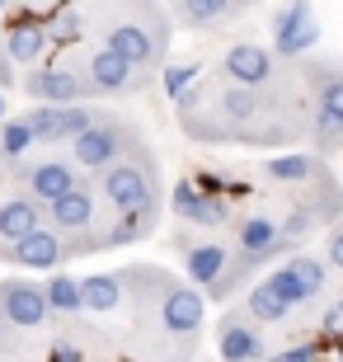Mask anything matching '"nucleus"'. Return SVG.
I'll return each mask as SVG.
<instances>
[{"label":"nucleus","mask_w":343,"mask_h":362,"mask_svg":"<svg viewBox=\"0 0 343 362\" xmlns=\"http://www.w3.org/2000/svg\"><path fill=\"white\" fill-rule=\"evenodd\" d=\"M202 94L216 113H211V122H202L198 141H245V146H282V141H291V136L301 132V122L291 127V122H282V113H287V104L282 99H273V85H240L226 76V85H216V90H193Z\"/></svg>","instance_id":"nucleus-1"},{"label":"nucleus","mask_w":343,"mask_h":362,"mask_svg":"<svg viewBox=\"0 0 343 362\" xmlns=\"http://www.w3.org/2000/svg\"><path fill=\"white\" fill-rule=\"evenodd\" d=\"M85 28H94V38L122 52L146 76L165 62V47H170V19L160 14L156 0H90Z\"/></svg>","instance_id":"nucleus-2"},{"label":"nucleus","mask_w":343,"mask_h":362,"mask_svg":"<svg viewBox=\"0 0 343 362\" xmlns=\"http://www.w3.org/2000/svg\"><path fill=\"white\" fill-rule=\"evenodd\" d=\"M99 198L113 212H160V165L146 141H132L113 165L99 170Z\"/></svg>","instance_id":"nucleus-3"},{"label":"nucleus","mask_w":343,"mask_h":362,"mask_svg":"<svg viewBox=\"0 0 343 362\" xmlns=\"http://www.w3.org/2000/svg\"><path fill=\"white\" fill-rule=\"evenodd\" d=\"M141 325H156L165 339H193L202 329V292L170 278L151 301H141Z\"/></svg>","instance_id":"nucleus-4"},{"label":"nucleus","mask_w":343,"mask_h":362,"mask_svg":"<svg viewBox=\"0 0 343 362\" xmlns=\"http://www.w3.org/2000/svg\"><path fill=\"white\" fill-rule=\"evenodd\" d=\"M132 141H141V132H136L122 113H99L85 132L71 136V160H76L80 170H94V175H99V170L113 165Z\"/></svg>","instance_id":"nucleus-5"},{"label":"nucleus","mask_w":343,"mask_h":362,"mask_svg":"<svg viewBox=\"0 0 343 362\" xmlns=\"http://www.w3.org/2000/svg\"><path fill=\"white\" fill-rule=\"evenodd\" d=\"M47 315H52L47 287H38V282H28V278H5L0 282V339L33 334V329L47 325ZM0 353H5V344H0Z\"/></svg>","instance_id":"nucleus-6"},{"label":"nucleus","mask_w":343,"mask_h":362,"mask_svg":"<svg viewBox=\"0 0 343 362\" xmlns=\"http://www.w3.org/2000/svg\"><path fill=\"white\" fill-rule=\"evenodd\" d=\"M80 76L90 81L94 94H136L146 85V71L132 66L122 52H113L108 42H99L90 57H85V66H80Z\"/></svg>","instance_id":"nucleus-7"},{"label":"nucleus","mask_w":343,"mask_h":362,"mask_svg":"<svg viewBox=\"0 0 343 362\" xmlns=\"http://www.w3.org/2000/svg\"><path fill=\"white\" fill-rule=\"evenodd\" d=\"M33 136H38V146H57V141H71L76 132H85L94 118H99V108H90L85 99L80 104H38L33 113H24Z\"/></svg>","instance_id":"nucleus-8"},{"label":"nucleus","mask_w":343,"mask_h":362,"mask_svg":"<svg viewBox=\"0 0 343 362\" xmlns=\"http://www.w3.org/2000/svg\"><path fill=\"white\" fill-rule=\"evenodd\" d=\"M99 188V184H94ZM94 188L90 184H76V188H66L62 198H52L47 202V216H52V226L66 235V245H71V255H85V230H94Z\"/></svg>","instance_id":"nucleus-9"},{"label":"nucleus","mask_w":343,"mask_h":362,"mask_svg":"<svg viewBox=\"0 0 343 362\" xmlns=\"http://www.w3.org/2000/svg\"><path fill=\"white\" fill-rule=\"evenodd\" d=\"M24 94L33 104H80V99H90V81L71 66H28L24 76Z\"/></svg>","instance_id":"nucleus-10"},{"label":"nucleus","mask_w":343,"mask_h":362,"mask_svg":"<svg viewBox=\"0 0 343 362\" xmlns=\"http://www.w3.org/2000/svg\"><path fill=\"white\" fill-rule=\"evenodd\" d=\"M216 353L226 362H259L268 353L264 349V320H254L250 306L221 315V325H216Z\"/></svg>","instance_id":"nucleus-11"},{"label":"nucleus","mask_w":343,"mask_h":362,"mask_svg":"<svg viewBox=\"0 0 343 362\" xmlns=\"http://www.w3.org/2000/svg\"><path fill=\"white\" fill-rule=\"evenodd\" d=\"M277 47H259V42H236L231 52L221 57V76L240 85H277L282 66H277Z\"/></svg>","instance_id":"nucleus-12"},{"label":"nucleus","mask_w":343,"mask_h":362,"mask_svg":"<svg viewBox=\"0 0 343 362\" xmlns=\"http://www.w3.org/2000/svg\"><path fill=\"white\" fill-rule=\"evenodd\" d=\"M5 259L19 264V269H33V273H52L57 264H66V235L52 226H38V230H28L24 240H14L5 250Z\"/></svg>","instance_id":"nucleus-13"},{"label":"nucleus","mask_w":343,"mask_h":362,"mask_svg":"<svg viewBox=\"0 0 343 362\" xmlns=\"http://www.w3.org/2000/svg\"><path fill=\"white\" fill-rule=\"evenodd\" d=\"M174 212L184 226H226L231 221V207H226L221 188H202V184H179L170 193Z\"/></svg>","instance_id":"nucleus-14"},{"label":"nucleus","mask_w":343,"mask_h":362,"mask_svg":"<svg viewBox=\"0 0 343 362\" xmlns=\"http://www.w3.org/2000/svg\"><path fill=\"white\" fill-rule=\"evenodd\" d=\"M273 47L282 57H301L306 47H315V38H320V24H315V5L310 0H291L287 10L273 19Z\"/></svg>","instance_id":"nucleus-15"},{"label":"nucleus","mask_w":343,"mask_h":362,"mask_svg":"<svg viewBox=\"0 0 343 362\" xmlns=\"http://www.w3.org/2000/svg\"><path fill=\"white\" fill-rule=\"evenodd\" d=\"M14 179H19V188H28L38 202H52L62 198L66 188H76V170H71V160H57V156H47V160H28V165H14Z\"/></svg>","instance_id":"nucleus-16"},{"label":"nucleus","mask_w":343,"mask_h":362,"mask_svg":"<svg viewBox=\"0 0 343 362\" xmlns=\"http://www.w3.org/2000/svg\"><path fill=\"white\" fill-rule=\"evenodd\" d=\"M179 250H184V273L198 287H216V282L226 278V269H231V250H226L221 240H184L179 235Z\"/></svg>","instance_id":"nucleus-17"},{"label":"nucleus","mask_w":343,"mask_h":362,"mask_svg":"<svg viewBox=\"0 0 343 362\" xmlns=\"http://www.w3.org/2000/svg\"><path fill=\"white\" fill-rule=\"evenodd\" d=\"M268 282L287 296L291 306H301V301H310V296L325 292V269H320L315 259H287V264H282Z\"/></svg>","instance_id":"nucleus-18"},{"label":"nucleus","mask_w":343,"mask_h":362,"mask_svg":"<svg viewBox=\"0 0 343 362\" xmlns=\"http://www.w3.org/2000/svg\"><path fill=\"white\" fill-rule=\"evenodd\" d=\"M42 226V202L33 193H19V198H5L0 202V255L10 250L14 240H24L28 230Z\"/></svg>","instance_id":"nucleus-19"},{"label":"nucleus","mask_w":343,"mask_h":362,"mask_svg":"<svg viewBox=\"0 0 343 362\" xmlns=\"http://www.w3.org/2000/svg\"><path fill=\"white\" fill-rule=\"evenodd\" d=\"M5 47H10V57L19 66H38L42 57H47V47H52V33H47L42 19H19V24L5 33Z\"/></svg>","instance_id":"nucleus-20"},{"label":"nucleus","mask_w":343,"mask_h":362,"mask_svg":"<svg viewBox=\"0 0 343 362\" xmlns=\"http://www.w3.org/2000/svg\"><path fill=\"white\" fill-rule=\"evenodd\" d=\"M80 296H85V310L94 315H108V310H118L127 301V282H122V269L118 273H90V278H80Z\"/></svg>","instance_id":"nucleus-21"},{"label":"nucleus","mask_w":343,"mask_h":362,"mask_svg":"<svg viewBox=\"0 0 343 362\" xmlns=\"http://www.w3.org/2000/svg\"><path fill=\"white\" fill-rule=\"evenodd\" d=\"M264 175L301 188V184H310V179L325 175V160H320V156H310V151H296V156H277V160H268V165H264Z\"/></svg>","instance_id":"nucleus-22"},{"label":"nucleus","mask_w":343,"mask_h":362,"mask_svg":"<svg viewBox=\"0 0 343 362\" xmlns=\"http://www.w3.org/2000/svg\"><path fill=\"white\" fill-rule=\"evenodd\" d=\"M47 287V306L57 310V315H76V310H85V296H80V278H71V273H57L42 282Z\"/></svg>","instance_id":"nucleus-23"},{"label":"nucleus","mask_w":343,"mask_h":362,"mask_svg":"<svg viewBox=\"0 0 343 362\" xmlns=\"http://www.w3.org/2000/svg\"><path fill=\"white\" fill-rule=\"evenodd\" d=\"M33 146H38V136H33L28 118H5V122H0V156H5V160L19 165Z\"/></svg>","instance_id":"nucleus-24"},{"label":"nucleus","mask_w":343,"mask_h":362,"mask_svg":"<svg viewBox=\"0 0 343 362\" xmlns=\"http://www.w3.org/2000/svg\"><path fill=\"white\" fill-rule=\"evenodd\" d=\"M245 306H250V315L254 320H282V315H287L291 310V301L282 292H277L273 282H259V287H250V296H245Z\"/></svg>","instance_id":"nucleus-25"},{"label":"nucleus","mask_w":343,"mask_h":362,"mask_svg":"<svg viewBox=\"0 0 343 362\" xmlns=\"http://www.w3.org/2000/svg\"><path fill=\"white\" fill-rule=\"evenodd\" d=\"M179 14L193 28H211V24H221V19L236 14V0H179Z\"/></svg>","instance_id":"nucleus-26"},{"label":"nucleus","mask_w":343,"mask_h":362,"mask_svg":"<svg viewBox=\"0 0 343 362\" xmlns=\"http://www.w3.org/2000/svg\"><path fill=\"white\" fill-rule=\"evenodd\" d=\"M310 127H315V146H320V156L343 146V113H339V108L315 104V113H310Z\"/></svg>","instance_id":"nucleus-27"},{"label":"nucleus","mask_w":343,"mask_h":362,"mask_svg":"<svg viewBox=\"0 0 343 362\" xmlns=\"http://www.w3.org/2000/svg\"><path fill=\"white\" fill-rule=\"evenodd\" d=\"M80 28H85V14H76V10H62L47 19V33H52V42H76L80 38Z\"/></svg>","instance_id":"nucleus-28"},{"label":"nucleus","mask_w":343,"mask_h":362,"mask_svg":"<svg viewBox=\"0 0 343 362\" xmlns=\"http://www.w3.org/2000/svg\"><path fill=\"white\" fill-rule=\"evenodd\" d=\"M193 76H198V66H170V71H165V90H170L174 99H179V94H188Z\"/></svg>","instance_id":"nucleus-29"},{"label":"nucleus","mask_w":343,"mask_h":362,"mask_svg":"<svg viewBox=\"0 0 343 362\" xmlns=\"http://www.w3.org/2000/svg\"><path fill=\"white\" fill-rule=\"evenodd\" d=\"M325 334H334V339H343V301H334L330 310H325Z\"/></svg>","instance_id":"nucleus-30"},{"label":"nucleus","mask_w":343,"mask_h":362,"mask_svg":"<svg viewBox=\"0 0 343 362\" xmlns=\"http://www.w3.org/2000/svg\"><path fill=\"white\" fill-rule=\"evenodd\" d=\"M315 344H291V349H282V362H310L315 358Z\"/></svg>","instance_id":"nucleus-31"},{"label":"nucleus","mask_w":343,"mask_h":362,"mask_svg":"<svg viewBox=\"0 0 343 362\" xmlns=\"http://www.w3.org/2000/svg\"><path fill=\"white\" fill-rule=\"evenodd\" d=\"M330 264H334V269H343V221L330 230Z\"/></svg>","instance_id":"nucleus-32"},{"label":"nucleus","mask_w":343,"mask_h":362,"mask_svg":"<svg viewBox=\"0 0 343 362\" xmlns=\"http://www.w3.org/2000/svg\"><path fill=\"white\" fill-rule=\"evenodd\" d=\"M52 358L57 362H76V358H85V353H80V344H62V339H57V344H52Z\"/></svg>","instance_id":"nucleus-33"},{"label":"nucleus","mask_w":343,"mask_h":362,"mask_svg":"<svg viewBox=\"0 0 343 362\" xmlns=\"http://www.w3.org/2000/svg\"><path fill=\"white\" fill-rule=\"evenodd\" d=\"M10 66H14V57H10V47H0V90H5V85H14Z\"/></svg>","instance_id":"nucleus-34"},{"label":"nucleus","mask_w":343,"mask_h":362,"mask_svg":"<svg viewBox=\"0 0 343 362\" xmlns=\"http://www.w3.org/2000/svg\"><path fill=\"white\" fill-rule=\"evenodd\" d=\"M5 113H10V108H5V90H0V122H5Z\"/></svg>","instance_id":"nucleus-35"},{"label":"nucleus","mask_w":343,"mask_h":362,"mask_svg":"<svg viewBox=\"0 0 343 362\" xmlns=\"http://www.w3.org/2000/svg\"><path fill=\"white\" fill-rule=\"evenodd\" d=\"M5 10H10V0H0V14H5Z\"/></svg>","instance_id":"nucleus-36"}]
</instances>
